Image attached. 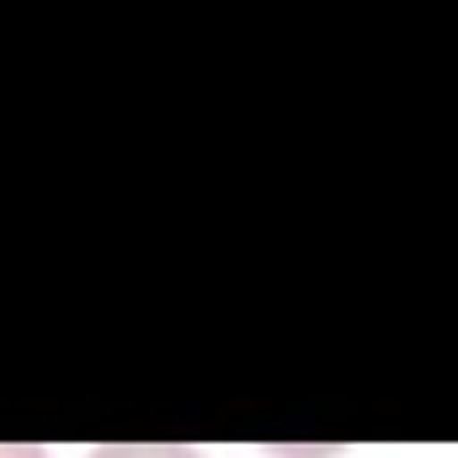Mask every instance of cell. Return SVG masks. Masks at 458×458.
Returning a JSON list of instances; mask_svg holds the SVG:
<instances>
[{"instance_id": "6da1fadb", "label": "cell", "mask_w": 458, "mask_h": 458, "mask_svg": "<svg viewBox=\"0 0 458 458\" xmlns=\"http://www.w3.org/2000/svg\"><path fill=\"white\" fill-rule=\"evenodd\" d=\"M91 458H203V454L182 448V443H102Z\"/></svg>"}, {"instance_id": "7a4b0ae2", "label": "cell", "mask_w": 458, "mask_h": 458, "mask_svg": "<svg viewBox=\"0 0 458 458\" xmlns=\"http://www.w3.org/2000/svg\"><path fill=\"white\" fill-rule=\"evenodd\" d=\"M0 458H48L38 443H0Z\"/></svg>"}]
</instances>
